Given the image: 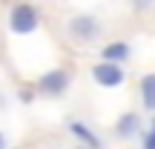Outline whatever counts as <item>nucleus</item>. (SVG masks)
Returning <instances> with one entry per match:
<instances>
[{"mask_svg":"<svg viewBox=\"0 0 155 149\" xmlns=\"http://www.w3.org/2000/svg\"><path fill=\"white\" fill-rule=\"evenodd\" d=\"M9 26H12V32H15V34L35 32V29H38V11H35L29 3L12 6V11H9Z\"/></svg>","mask_w":155,"mask_h":149,"instance_id":"obj_1","label":"nucleus"},{"mask_svg":"<svg viewBox=\"0 0 155 149\" xmlns=\"http://www.w3.org/2000/svg\"><path fill=\"white\" fill-rule=\"evenodd\" d=\"M98 32H101L98 20H95V17H86V15L75 17V20L69 23V34H72L75 40H81V43H89V40H95V37H98Z\"/></svg>","mask_w":155,"mask_h":149,"instance_id":"obj_2","label":"nucleus"},{"mask_svg":"<svg viewBox=\"0 0 155 149\" xmlns=\"http://www.w3.org/2000/svg\"><path fill=\"white\" fill-rule=\"evenodd\" d=\"M92 77H95V83H101V86H121L124 72H121L118 63L104 60V63H98V66H92Z\"/></svg>","mask_w":155,"mask_h":149,"instance_id":"obj_3","label":"nucleus"},{"mask_svg":"<svg viewBox=\"0 0 155 149\" xmlns=\"http://www.w3.org/2000/svg\"><path fill=\"white\" fill-rule=\"evenodd\" d=\"M40 89L43 92H49V95H58V92H63L66 89V72H46L43 77H40Z\"/></svg>","mask_w":155,"mask_h":149,"instance_id":"obj_4","label":"nucleus"},{"mask_svg":"<svg viewBox=\"0 0 155 149\" xmlns=\"http://www.w3.org/2000/svg\"><path fill=\"white\" fill-rule=\"evenodd\" d=\"M124 57H129V46L127 43H109V46H104V60L118 63V60H124Z\"/></svg>","mask_w":155,"mask_h":149,"instance_id":"obj_5","label":"nucleus"},{"mask_svg":"<svg viewBox=\"0 0 155 149\" xmlns=\"http://www.w3.org/2000/svg\"><path fill=\"white\" fill-rule=\"evenodd\" d=\"M141 95H144V106L155 112V75H147L141 80Z\"/></svg>","mask_w":155,"mask_h":149,"instance_id":"obj_6","label":"nucleus"},{"mask_svg":"<svg viewBox=\"0 0 155 149\" xmlns=\"http://www.w3.org/2000/svg\"><path fill=\"white\" fill-rule=\"evenodd\" d=\"M135 129H138V118H135V115H124V118H121V123H118V132L127 138V135H132Z\"/></svg>","mask_w":155,"mask_h":149,"instance_id":"obj_7","label":"nucleus"},{"mask_svg":"<svg viewBox=\"0 0 155 149\" xmlns=\"http://www.w3.org/2000/svg\"><path fill=\"white\" fill-rule=\"evenodd\" d=\"M72 132L78 135V138H83V141H86L89 146H98V138H95V135L89 132L86 126H81V123H72Z\"/></svg>","mask_w":155,"mask_h":149,"instance_id":"obj_8","label":"nucleus"},{"mask_svg":"<svg viewBox=\"0 0 155 149\" xmlns=\"http://www.w3.org/2000/svg\"><path fill=\"white\" fill-rule=\"evenodd\" d=\"M147 149H155V126H152V132L147 135Z\"/></svg>","mask_w":155,"mask_h":149,"instance_id":"obj_9","label":"nucleus"},{"mask_svg":"<svg viewBox=\"0 0 155 149\" xmlns=\"http://www.w3.org/2000/svg\"><path fill=\"white\" fill-rule=\"evenodd\" d=\"M135 3H138V6H141V9H147V6H150V3H152V0H135Z\"/></svg>","mask_w":155,"mask_h":149,"instance_id":"obj_10","label":"nucleus"},{"mask_svg":"<svg viewBox=\"0 0 155 149\" xmlns=\"http://www.w3.org/2000/svg\"><path fill=\"white\" fill-rule=\"evenodd\" d=\"M0 149H3V138H0Z\"/></svg>","mask_w":155,"mask_h":149,"instance_id":"obj_11","label":"nucleus"}]
</instances>
